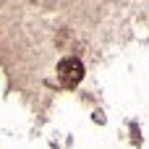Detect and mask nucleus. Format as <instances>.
<instances>
[{
	"mask_svg": "<svg viewBox=\"0 0 149 149\" xmlns=\"http://www.w3.org/2000/svg\"><path fill=\"white\" fill-rule=\"evenodd\" d=\"M58 79H60V84H65V86H76V84L84 79V65H81V60H79V58H65V60H60V63H58Z\"/></svg>",
	"mask_w": 149,
	"mask_h": 149,
	"instance_id": "nucleus-1",
	"label": "nucleus"
}]
</instances>
